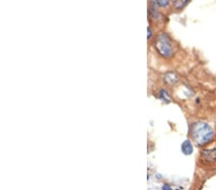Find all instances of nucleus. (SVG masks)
<instances>
[{
  "label": "nucleus",
  "instance_id": "nucleus-1",
  "mask_svg": "<svg viewBox=\"0 0 216 190\" xmlns=\"http://www.w3.org/2000/svg\"><path fill=\"white\" fill-rule=\"evenodd\" d=\"M213 130L211 127L207 123L204 122H197L193 123L191 127V136L194 139L195 143L199 146L207 144L212 139L213 137Z\"/></svg>",
  "mask_w": 216,
  "mask_h": 190
},
{
  "label": "nucleus",
  "instance_id": "nucleus-2",
  "mask_svg": "<svg viewBox=\"0 0 216 190\" xmlns=\"http://www.w3.org/2000/svg\"><path fill=\"white\" fill-rule=\"evenodd\" d=\"M155 48L159 55L168 58L173 54V45L169 36L166 33H161L158 35L155 41Z\"/></svg>",
  "mask_w": 216,
  "mask_h": 190
},
{
  "label": "nucleus",
  "instance_id": "nucleus-3",
  "mask_svg": "<svg viewBox=\"0 0 216 190\" xmlns=\"http://www.w3.org/2000/svg\"><path fill=\"white\" fill-rule=\"evenodd\" d=\"M203 155L204 158L207 161H215L216 160V148L215 149H211V150H205L203 151Z\"/></svg>",
  "mask_w": 216,
  "mask_h": 190
},
{
  "label": "nucleus",
  "instance_id": "nucleus-4",
  "mask_svg": "<svg viewBox=\"0 0 216 190\" xmlns=\"http://www.w3.org/2000/svg\"><path fill=\"white\" fill-rule=\"evenodd\" d=\"M182 152L186 155H189L193 153V145L190 142V140L183 141L182 144Z\"/></svg>",
  "mask_w": 216,
  "mask_h": 190
},
{
  "label": "nucleus",
  "instance_id": "nucleus-5",
  "mask_svg": "<svg viewBox=\"0 0 216 190\" xmlns=\"http://www.w3.org/2000/svg\"><path fill=\"white\" fill-rule=\"evenodd\" d=\"M179 80V77L175 72H168L164 75V81L168 85H174Z\"/></svg>",
  "mask_w": 216,
  "mask_h": 190
},
{
  "label": "nucleus",
  "instance_id": "nucleus-6",
  "mask_svg": "<svg viewBox=\"0 0 216 190\" xmlns=\"http://www.w3.org/2000/svg\"><path fill=\"white\" fill-rule=\"evenodd\" d=\"M159 98L162 99L163 101H165L166 103H169L170 102V96H169V93L167 92L164 89H161V91H159Z\"/></svg>",
  "mask_w": 216,
  "mask_h": 190
},
{
  "label": "nucleus",
  "instance_id": "nucleus-7",
  "mask_svg": "<svg viewBox=\"0 0 216 190\" xmlns=\"http://www.w3.org/2000/svg\"><path fill=\"white\" fill-rule=\"evenodd\" d=\"M187 3L188 2H187L186 0H182V1H175L174 2V5H175L177 9H182L187 4Z\"/></svg>",
  "mask_w": 216,
  "mask_h": 190
},
{
  "label": "nucleus",
  "instance_id": "nucleus-8",
  "mask_svg": "<svg viewBox=\"0 0 216 190\" xmlns=\"http://www.w3.org/2000/svg\"><path fill=\"white\" fill-rule=\"evenodd\" d=\"M155 3L161 7H166L169 4V1H167V0H158V1L155 2Z\"/></svg>",
  "mask_w": 216,
  "mask_h": 190
},
{
  "label": "nucleus",
  "instance_id": "nucleus-9",
  "mask_svg": "<svg viewBox=\"0 0 216 190\" xmlns=\"http://www.w3.org/2000/svg\"><path fill=\"white\" fill-rule=\"evenodd\" d=\"M162 190H172V189H171V187H170L168 184H163Z\"/></svg>",
  "mask_w": 216,
  "mask_h": 190
},
{
  "label": "nucleus",
  "instance_id": "nucleus-10",
  "mask_svg": "<svg viewBox=\"0 0 216 190\" xmlns=\"http://www.w3.org/2000/svg\"><path fill=\"white\" fill-rule=\"evenodd\" d=\"M148 39H150V37H152V30H151V28H150V27H148Z\"/></svg>",
  "mask_w": 216,
  "mask_h": 190
}]
</instances>
